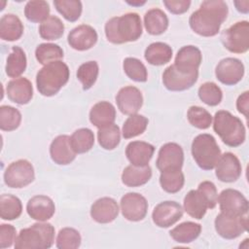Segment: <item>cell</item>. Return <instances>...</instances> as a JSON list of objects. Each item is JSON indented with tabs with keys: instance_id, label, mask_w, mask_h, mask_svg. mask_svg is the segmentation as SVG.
<instances>
[{
	"instance_id": "6da1fadb",
	"label": "cell",
	"mask_w": 249,
	"mask_h": 249,
	"mask_svg": "<svg viewBox=\"0 0 249 249\" xmlns=\"http://www.w3.org/2000/svg\"><path fill=\"white\" fill-rule=\"evenodd\" d=\"M228 13V5L222 0L203 1L200 8L191 15L189 18L190 27L200 36H215L226 20Z\"/></svg>"
},
{
	"instance_id": "7a4b0ae2",
	"label": "cell",
	"mask_w": 249,
	"mask_h": 249,
	"mask_svg": "<svg viewBox=\"0 0 249 249\" xmlns=\"http://www.w3.org/2000/svg\"><path fill=\"white\" fill-rule=\"evenodd\" d=\"M105 35L112 44L134 42L142 35V22L136 13H127L121 17L111 18L105 23Z\"/></svg>"
},
{
	"instance_id": "3957f363",
	"label": "cell",
	"mask_w": 249,
	"mask_h": 249,
	"mask_svg": "<svg viewBox=\"0 0 249 249\" xmlns=\"http://www.w3.org/2000/svg\"><path fill=\"white\" fill-rule=\"evenodd\" d=\"M70 77V70L61 60L50 62L42 67L36 75L38 91L44 96H53L66 85Z\"/></svg>"
},
{
	"instance_id": "277c9868",
	"label": "cell",
	"mask_w": 249,
	"mask_h": 249,
	"mask_svg": "<svg viewBox=\"0 0 249 249\" xmlns=\"http://www.w3.org/2000/svg\"><path fill=\"white\" fill-rule=\"evenodd\" d=\"M213 129L221 140L230 147H238L246 137V130L241 120L226 110L216 112Z\"/></svg>"
},
{
	"instance_id": "5b68a950",
	"label": "cell",
	"mask_w": 249,
	"mask_h": 249,
	"mask_svg": "<svg viewBox=\"0 0 249 249\" xmlns=\"http://www.w3.org/2000/svg\"><path fill=\"white\" fill-rule=\"evenodd\" d=\"M54 241V228L50 223L38 222L20 230L15 241L16 249H48Z\"/></svg>"
},
{
	"instance_id": "8992f818",
	"label": "cell",
	"mask_w": 249,
	"mask_h": 249,
	"mask_svg": "<svg viewBox=\"0 0 249 249\" xmlns=\"http://www.w3.org/2000/svg\"><path fill=\"white\" fill-rule=\"evenodd\" d=\"M191 150L196 163L203 170L213 169L221 157V150L215 138L208 133L196 136Z\"/></svg>"
},
{
	"instance_id": "52a82bcc",
	"label": "cell",
	"mask_w": 249,
	"mask_h": 249,
	"mask_svg": "<svg viewBox=\"0 0 249 249\" xmlns=\"http://www.w3.org/2000/svg\"><path fill=\"white\" fill-rule=\"evenodd\" d=\"M224 47L231 53H244L249 50V22L247 20L237 21L221 35Z\"/></svg>"
},
{
	"instance_id": "ba28073f",
	"label": "cell",
	"mask_w": 249,
	"mask_h": 249,
	"mask_svg": "<svg viewBox=\"0 0 249 249\" xmlns=\"http://www.w3.org/2000/svg\"><path fill=\"white\" fill-rule=\"evenodd\" d=\"M35 178L34 168L27 160H18L8 165L4 172L5 184L13 189H20L31 184Z\"/></svg>"
},
{
	"instance_id": "9c48e42d",
	"label": "cell",
	"mask_w": 249,
	"mask_h": 249,
	"mask_svg": "<svg viewBox=\"0 0 249 249\" xmlns=\"http://www.w3.org/2000/svg\"><path fill=\"white\" fill-rule=\"evenodd\" d=\"M218 202L221 213L231 216L239 217L247 215L249 203L247 198L237 190L226 189L218 196Z\"/></svg>"
},
{
	"instance_id": "30bf717a",
	"label": "cell",
	"mask_w": 249,
	"mask_h": 249,
	"mask_svg": "<svg viewBox=\"0 0 249 249\" xmlns=\"http://www.w3.org/2000/svg\"><path fill=\"white\" fill-rule=\"evenodd\" d=\"M215 230L217 233L225 239H234L247 231V215L239 217H231L220 213L215 221Z\"/></svg>"
},
{
	"instance_id": "8fae6325",
	"label": "cell",
	"mask_w": 249,
	"mask_h": 249,
	"mask_svg": "<svg viewBox=\"0 0 249 249\" xmlns=\"http://www.w3.org/2000/svg\"><path fill=\"white\" fill-rule=\"evenodd\" d=\"M121 211L123 216L128 221H141L147 215V199L138 193H127L121 198Z\"/></svg>"
},
{
	"instance_id": "7c38bea8",
	"label": "cell",
	"mask_w": 249,
	"mask_h": 249,
	"mask_svg": "<svg viewBox=\"0 0 249 249\" xmlns=\"http://www.w3.org/2000/svg\"><path fill=\"white\" fill-rule=\"evenodd\" d=\"M215 75L222 84L233 86L242 80L244 76V65L241 60L235 57H226L218 62Z\"/></svg>"
},
{
	"instance_id": "4fadbf2b",
	"label": "cell",
	"mask_w": 249,
	"mask_h": 249,
	"mask_svg": "<svg viewBox=\"0 0 249 249\" xmlns=\"http://www.w3.org/2000/svg\"><path fill=\"white\" fill-rule=\"evenodd\" d=\"M184 163L182 147L174 142L163 144L158 154L156 165L161 172L169 169H181Z\"/></svg>"
},
{
	"instance_id": "5bb4252c",
	"label": "cell",
	"mask_w": 249,
	"mask_h": 249,
	"mask_svg": "<svg viewBox=\"0 0 249 249\" xmlns=\"http://www.w3.org/2000/svg\"><path fill=\"white\" fill-rule=\"evenodd\" d=\"M198 71L185 74L178 71L172 64L162 73L163 86L170 91H183L191 89L197 81Z\"/></svg>"
},
{
	"instance_id": "9a60e30c",
	"label": "cell",
	"mask_w": 249,
	"mask_h": 249,
	"mask_svg": "<svg viewBox=\"0 0 249 249\" xmlns=\"http://www.w3.org/2000/svg\"><path fill=\"white\" fill-rule=\"evenodd\" d=\"M183 216L182 206L172 200L159 203L153 210L152 219L159 228H169L178 222Z\"/></svg>"
},
{
	"instance_id": "2e32d148",
	"label": "cell",
	"mask_w": 249,
	"mask_h": 249,
	"mask_svg": "<svg viewBox=\"0 0 249 249\" xmlns=\"http://www.w3.org/2000/svg\"><path fill=\"white\" fill-rule=\"evenodd\" d=\"M214 168L216 177L225 183L235 182L240 177L242 171L238 158L230 152L221 155Z\"/></svg>"
},
{
	"instance_id": "e0dca14e",
	"label": "cell",
	"mask_w": 249,
	"mask_h": 249,
	"mask_svg": "<svg viewBox=\"0 0 249 249\" xmlns=\"http://www.w3.org/2000/svg\"><path fill=\"white\" fill-rule=\"evenodd\" d=\"M116 103L119 110L124 115L136 114L143 105L141 91L132 86L122 88L116 95Z\"/></svg>"
},
{
	"instance_id": "ac0fdd59",
	"label": "cell",
	"mask_w": 249,
	"mask_h": 249,
	"mask_svg": "<svg viewBox=\"0 0 249 249\" xmlns=\"http://www.w3.org/2000/svg\"><path fill=\"white\" fill-rule=\"evenodd\" d=\"M97 39V32L92 26L88 24L78 25L67 36V42L70 47L80 52L91 49L96 44Z\"/></svg>"
},
{
	"instance_id": "d6986e66",
	"label": "cell",
	"mask_w": 249,
	"mask_h": 249,
	"mask_svg": "<svg viewBox=\"0 0 249 249\" xmlns=\"http://www.w3.org/2000/svg\"><path fill=\"white\" fill-rule=\"evenodd\" d=\"M202 60V54L198 48L188 45L182 47L175 56V68L185 74L198 71V67Z\"/></svg>"
},
{
	"instance_id": "ffe728a7",
	"label": "cell",
	"mask_w": 249,
	"mask_h": 249,
	"mask_svg": "<svg viewBox=\"0 0 249 249\" xmlns=\"http://www.w3.org/2000/svg\"><path fill=\"white\" fill-rule=\"evenodd\" d=\"M26 211L31 219L38 222H45L53 216L55 205L51 197L44 195H38L32 196L27 201Z\"/></svg>"
},
{
	"instance_id": "44dd1931",
	"label": "cell",
	"mask_w": 249,
	"mask_h": 249,
	"mask_svg": "<svg viewBox=\"0 0 249 249\" xmlns=\"http://www.w3.org/2000/svg\"><path fill=\"white\" fill-rule=\"evenodd\" d=\"M119 214V205L117 201L108 196L95 200L90 207V217L99 224H108L113 222Z\"/></svg>"
},
{
	"instance_id": "7402d4cb",
	"label": "cell",
	"mask_w": 249,
	"mask_h": 249,
	"mask_svg": "<svg viewBox=\"0 0 249 249\" xmlns=\"http://www.w3.org/2000/svg\"><path fill=\"white\" fill-rule=\"evenodd\" d=\"M6 93L12 102L24 105L29 103L33 97V87L28 79L16 78L7 84Z\"/></svg>"
},
{
	"instance_id": "603a6c76",
	"label": "cell",
	"mask_w": 249,
	"mask_h": 249,
	"mask_svg": "<svg viewBox=\"0 0 249 249\" xmlns=\"http://www.w3.org/2000/svg\"><path fill=\"white\" fill-rule=\"evenodd\" d=\"M76 155L71 147L70 136L68 135H58L50 145L51 159L56 164L67 165L75 160Z\"/></svg>"
},
{
	"instance_id": "cb8c5ba5",
	"label": "cell",
	"mask_w": 249,
	"mask_h": 249,
	"mask_svg": "<svg viewBox=\"0 0 249 249\" xmlns=\"http://www.w3.org/2000/svg\"><path fill=\"white\" fill-rule=\"evenodd\" d=\"M155 147L144 141L129 142L125 148V156L129 162L135 166L148 165L153 158Z\"/></svg>"
},
{
	"instance_id": "d4e9b609",
	"label": "cell",
	"mask_w": 249,
	"mask_h": 249,
	"mask_svg": "<svg viewBox=\"0 0 249 249\" xmlns=\"http://www.w3.org/2000/svg\"><path fill=\"white\" fill-rule=\"evenodd\" d=\"M183 206L187 214L196 220L202 219L210 209L208 199L199 190H191L184 197Z\"/></svg>"
},
{
	"instance_id": "484cf974",
	"label": "cell",
	"mask_w": 249,
	"mask_h": 249,
	"mask_svg": "<svg viewBox=\"0 0 249 249\" xmlns=\"http://www.w3.org/2000/svg\"><path fill=\"white\" fill-rule=\"evenodd\" d=\"M115 120L116 109L113 104L108 101L95 103L89 111V122L97 128L112 124Z\"/></svg>"
},
{
	"instance_id": "4316f807",
	"label": "cell",
	"mask_w": 249,
	"mask_h": 249,
	"mask_svg": "<svg viewBox=\"0 0 249 249\" xmlns=\"http://www.w3.org/2000/svg\"><path fill=\"white\" fill-rule=\"evenodd\" d=\"M23 24L14 14H6L0 19V37L4 41H17L23 34Z\"/></svg>"
},
{
	"instance_id": "83f0119b",
	"label": "cell",
	"mask_w": 249,
	"mask_h": 249,
	"mask_svg": "<svg viewBox=\"0 0 249 249\" xmlns=\"http://www.w3.org/2000/svg\"><path fill=\"white\" fill-rule=\"evenodd\" d=\"M152 177V169L149 165L145 166H126L122 173V182L127 187L135 188L145 185Z\"/></svg>"
},
{
	"instance_id": "f1b7e54d",
	"label": "cell",
	"mask_w": 249,
	"mask_h": 249,
	"mask_svg": "<svg viewBox=\"0 0 249 249\" xmlns=\"http://www.w3.org/2000/svg\"><path fill=\"white\" fill-rule=\"evenodd\" d=\"M144 56L148 63L160 66L170 61L172 57V49L169 45L163 42H155L146 48Z\"/></svg>"
},
{
	"instance_id": "f546056e",
	"label": "cell",
	"mask_w": 249,
	"mask_h": 249,
	"mask_svg": "<svg viewBox=\"0 0 249 249\" xmlns=\"http://www.w3.org/2000/svg\"><path fill=\"white\" fill-rule=\"evenodd\" d=\"M144 26L149 34L160 35L168 27V18L162 10L151 9L144 16Z\"/></svg>"
},
{
	"instance_id": "4dcf8cb0",
	"label": "cell",
	"mask_w": 249,
	"mask_h": 249,
	"mask_svg": "<svg viewBox=\"0 0 249 249\" xmlns=\"http://www.w3.org/2000/svg\"><path fill=\"white\" fill-rule=\"evenodd\" d=\"M27 59L24 51L18 46H14L11 53L7 57L6 74L10 78H18L25 71Z\"/></svg>"
},
{
	"instance_id": "1f68e13d",
	"label": "cell",
	"mask_w": 249,
	"mask_h": 249,
	"mask_svg": "<svg viewBox=\"0 0 249 249\" xmlns=\"http://www.w3.org/2000/svg\"><path fill=\"white\" fill-rule=\"evenodd\" d=\"M201 232V226L195 222H184L173 228L169 234L178 243H191Z\"/></svg>"
},
{
	"instance_id": "d6a6232c",
	"label": "cell",
	"mask_w": 249,
	"mask_h": 249,
	"mask_svg": "<svg viewBox=\"0 0 249 249\" xmlns=\"http://www.w3.org/2000/svg\"><path fill=\"white\" fill-rule=\"evenodd\" d=\"M22 212L20 199L10 194H3L0 196V217L3 220L13 221L18 219Z\"/></svg>"
},
{
	"instance_id": "836d02e7",
	"label": "cell",
	"mask_w": 249,
	"mask_h": 249,
	"mask_svg": "<svg viewBox=\"0 0 249 249\" xmlns=\"http://www.w3.org/2000/svg\"><path fill=\"white\" fill-rule=\"evenodd\" d=\"M70 144L76 154L87 153L94 145V134L89 128H79L70 136Z\"/></svg>"
},
{
	"instance_id": "e575fe53",
	"label": "cell",
	"mask_w": 249,
	"mask_h": 249,
	"mask_svg": "<svg viewBox=\"0 0 249 249\" xmlns=\"http://www.w3.org/2000/svg\"><path fill=\"white\" fill-rule=\"evenodd\" d=\"M185 176L181 169H169L160 172V184L161 189L169 194L178 193L184 186Z\"/></svg>"
},
{
	"instance_id": "d590c367",
	"label": "cell",
	"mask_w": 249,
	"mask_h": 249,
	"mask_svg": "<svg viewBox=\"0 0 249 249\" xmlns=\"http://www.w3.org/2000/svg\"><path fill=\"white\" fill-rule=\"evenodd\" d=\"M64 33V24L56 16H50L39 26V34L47 41L57 40Z\"/></svg>"
},
{
	"instance_id": "8d00e7d4",
	"label": "cell",
	"mask_w": 249,
	"mask_h": 249,
	"mask_svg": "<svg viewBox=\"0 0 249 249\" xmlns=\"http://www.w3.org/2000/svg\"><path fill=\"white\" fill-rule=\"evenodd\" d=\"M97 140L101 148L105 150H114L121 141L120 127L115 124H109L98 128Z\"/></svg>"
},
{
	"instance_id": "74e56055",
	"label": "cell",
	"mask_w": 249,
	"mask_h": 249,
	"mask_svg": "<svg viewBox=\"0 0 249 249\" xmlns=\"http://www.w3.org/2000/svg\"><path fill=\"white\" fill-rule=\"evenodd\" d=\"M24 16L31 22H43L50 17L49 3L44 0L28 1L24 7Z\"/></svg>"
},
{
	"instance_id": "f35d334b",
	"label": "cell",
	"mask_w": 249,
	"mask_h": 249,
	"mask_svg": "<svg viewBox=\"0 0 249 249\" xmlns=\"http://www.w3.org/2000/svg\"><path fill=\"white\" fill-rule=\"evenodd\" d=\"M148 119L143 115H130L124 123L122 134L124 139H130L142 134L148 125Z\"/></svg>"
},
{
	"instance_id": "ab89813d",
	"label": "cell",
	"mask_w": 249,
	"mask_h": 249,
	"mask_svg": "<svg viewBox=\"0 0 249 249\" xmlns=\"http://www.w3.org/2000/svg\"><path fill=\"white\" fill-rule=\"evenodd\" d=\"M35 56L40 64L46 65L50 62L63 58V50L56 44L43 43L37 46Z\"/></svg>"
},
{
	"instance_id": "60d3db41",
	"label": "cell",
	"mask_w": 249,
	"mask_h": 249,
	"mask_svg": "<svg viewBox=\"0 0 249 249\" xmlns=\"http://www.w3.org/2000/svg\"><path fill=\"white\" fill-rule=\"evenodd\" d=\"M53 5L67 21L74 22L81 17L83 6L79 0H54Z\"/></svg>"
},
{
	"instance_id": "b9f144b4",
	"label": "cell",
	"mask_w": 249,
	"mask_h": 249,
	"mask_svg": "<svg viewBox=\"0 0 249 249\" xmlns=\"http://www.w3.org/2000/svg\"><path fill=\"white\" fill-rule=\"evenodd\" d=\"M99 67L98 63L94 60L87 61L81 64L77 70V78L81 82L84 90L89 89L98 77Z\"/></svg>"
},
{
	"instance_id": "7bdbcfd3",
	"label": "cell",
	"mask_w": 249,
	"mask_h": 249,
	"mask_svg": "<svg viewBox=\"0 0 249 249\" xmlns=\"http://www.w3.org/2000/svg\"><path fill=\"white\" fill-rule=\"evenodd\" d=\"M21 123L20 112L9 105L0 107V128L3 131H13L17 129Z\"/></svg>"
},
{
	"instance_id": "ee69618b",
	"label": "cell",
	"mask_w": 249,
	"mask_h": 249,
	"mask_svg": "<svg viewBox=\"0 0 249 249\" xmlns=\"http://www.w3.org/2000/svg\"><path fill=\"white\" fill-rule=\"evenodd\" d=\"M123 68L125 75L135 82H146L148 79V72L146 66L141 60L135 57H126L124 59Z\"/></svg>"
},
{
	"instance_id": "f6af8a7d",
	"label": "cell",
	"mask_w": 249,
	"mask_h": 249,
	"mask_svg": "<svg viewBox=\"0 0 249 249\" xmlns=\"http://www.w3.org/2000/svg\"><path fill=\"white\" fill-rule=\"evenodd\" d=\"M199 99L209 106H217L223 98V92L219 86L213 82H206L202 84L197 90Z\"/></svg>"
},
{
	"instance_id": "bcb514c9",
	"label": "cell",
	"mask_w": 249,
	"mask_h": 249,
	"mask_svg": "<svg viewBox=\"0 0 249 249\" xmlns=\"http://www.w3.org/2000/svg\"><path fill=\"white\" fill-rule=\"evenodd\" d=\"M56 247L58 249H77L81 245L80 232L73 228L61 229L56 236Z\"/></svg>"
},
{
	"instance_id": "7dc6e473",
	"label": "cell",
	"mask_w": 249,
	"mask_h": 249,
	"mask_svg": "<svg viewBox=\"0 0 249 249\" xmlns=\"http://www.w3.org/2000/svg\"><path fill=\"white\" fill-rule=\"evenodd\" d=\"M187 119L193 126L199 129H206L212 124L211 114L199 106H191L187 112Z\"/></svg>"
},
{
	"instance_id": "c3c4849f",
	"label": "cell",
	"mask_w": 249,
	"mask_h": 249,
	"mask_svg": "<svg viewBox=\"0 0 249 249\" xmlns=\"http://www.w3.org/2000/svg\"><path fill=\"white\" fill-rule=\"evenodd\" d=\"M17 238V231L13 225H0V247L2 249L11 247Z\"/></svg>"
},
{
	"instance_id": "681fc988",
	"label": "cell",
	"mask_w": 249,
	"mask_h": 249,
	"mask_svg": "<svg viewBox=\"0 0 249 249\" xmlns=\"http://www.w3.org/2000/svg\"><path fill=\"white\" fill-rule=\"evenodd\" d=\"M197 190L206 196L210 204V209H213L218 203V193L214 183L210 181H203L198 185Z\"/></svg>"
},
{
	"instance_id": "f907efd6",
	"label": "cell",
	"mask_w": 249,
	"mask_h": 249,
	"mask_svg": "<svg viewBox=\"0 0 249 249\" xmlns=\"http://www.w3.org/2000/svg\"><path fill=\"white\" fill-rule=\"evenodd\" d=\"M162 2L165 8L174 15L186 13L191 6L190 0H163Z\"/></svg>"
},
{
	"instance_id": "816d5d0a",
	"label": "cell",
	"mask_w": 249,
	"mask_h": 249,
	"mask_svg": "<svg viewBox=\"0 0 249 249\" xmlns=\"http://www.w3.org/2000/svg\"><path fill=\"white\" fill-rule=\"evenodd\" d=\"M236 108L239 113L244 115L245 118L248 117V108H249V92L244 91L240 94L236 100Z\"/></svg>"
},
{
	"instance_id": "f5cc1de1",
	"label": "cell",
	"mask_w": 249,
	"mask_h": 249,
	"mask_svg": "<svg viewBox=\"0 0 249 249\" xmlns=\"http://www.w3.org/2000/svg\"><path fill=\"white\" fill-rule=\"evenodd\" d=\"M236 10L242 14H248L249 12V1H234L233 2Z\"/></svg>"
},
{
	"instance_id": "db71d44e",
	"label": "cell",
	"mask_w": 249,
	"mask_h": 249,
	"mask_svg": "<svg viewBox=\"0 0 249 249\" xmlns=\"http://www.w3.org/2000/svg\"><path fill=\"white\" fill-rule=\"evenodd\" d=\"M126 3L129 4V5H131V6H142V5H144L146 2H145V1H132V2L126 1Z\"/></svg>"
}]
</instances>
